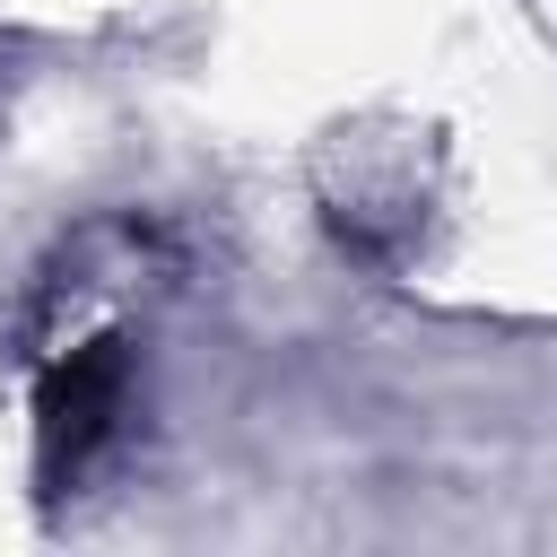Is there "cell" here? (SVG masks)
Wrapping results in <instances>:
<instances>
[{"label": "cell", "instance_id": "cell-1", "mask_svg": "<svg viewBox=\"0 0 557 557\" xmlns=\"http://www.w3.org/2000/svg\"><path fill=\"white\" fill-rule=\"evenodd\" d=\"M131 409V339L122 331H96L78 348H61L35 383V479L44 496H70L87 479V461L113 444Z\"/></svg>", "mask_w": 557, "mask_h": 557}]
</instances>
